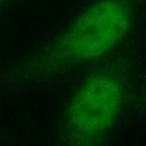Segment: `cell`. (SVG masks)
<instances>
[{
    "label": "cell",
    "mask_w": 146,
    "mask_h": 146,
    "mask_svg": "<svg viewBox=\"0 0 146 146\" xmlns=\"http://www.w3.org/2000/svg\"><path fill=\"white\" fill-rule=\"evenodd\" d=\"M139 0H96L56 36L15 60L0 75L6 88L36 86L115 49L133 26Z\"/></svg>",
    "instance_id": "1"
},
{
    "label": "cell",
    "mask_w": 146,
    "mask_h": 146,
    "mask_svg": "<svg viewBox=\"0 0 146 146\" xmlns=\"http://www.w3.org/2000/svg\"><path fill=\"white\" fill-rule=\"evenodd\" d=\"M9 1H10V0H0V9L3 8L6 5H8Z\"/></svg>",
    "instance_id": "3"
},
{
    "label": "cell",
    "mask_w": 146,
    "mask_h": 146,
    "mask_svg": "<svg viewBox=\"0 0 146 146\" xmlns=\"http://www.w3.org/2000/svg\"><path fill=\"white\" fill-rule=\"evenodd\" d=\"M129 92L127 68L108 62L90 72L75 89L65 113L68 146H98L122 114Z\"/></svg>",
    "instance_id": "2"
}]
</instances>
